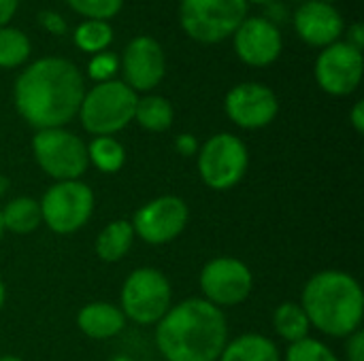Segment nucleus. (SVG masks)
<instances>
[{
  "mask_svg": "<svg viewBox=\"0 0 364 361\" xmlns=\"http://www.w3.org/2000/svg\"><path fill=\"white\" fill-rule=\"evenodd\" d=\"M350 121H352L354 130H356L358 134H363L364 132V102L363 100H358V102L354 104V109H352V113H350Z\"/></svg>",
  "mask_w": 364,
  "mask_h": 361,
  "instance_id": "72a5a7b5",
  "label": "nucleus"
},
{
  "mask_svg": "<svg viewBox=\"0 0 364 361\" xmlns=\"http://www.w3.org/2000/svg\"><path fill=\"white\" fill-rule=\"evenodd\" d=\"M32 153L45 174L55 181H79L87 166V145L64 128L36 130Z\"/></svg>",
  "mask_w": 364,
  "mask_h": 361,
  "instance_id": "6e6552de",
  "label": "nucleus"
},
{
  "mask_svg": "<svg viewBox=\"0 0 364 361\" xmlns=\"http://www.w3.org/2000/svg\"><path fill=\"white\" fill-rule=\"evenodd\" d=\"M38 21L51 32V34H64L66 32V21L62 19V15L53 13V11H43L38 15Z\"/></svg>",
  "mask_w": 364,
  "mask_h": 361,
  "instance_id": "c756f323",
  "label": "nucleus"
},
{
  "mask_svg": "<svg viewBox=\"0 0 364 361\" xmlns=\"http://www.w3.org/2000/svg\"><path fill=\"white\" fill-rule=\"evenodd\" d=\"M294 26L299 36L311 47H328L339 40L343 32V19L333 4L320 0H307L296 9Z\"/></svg>",
  "mask_w": 364,
  "mask_h": 361,
  "instance_id": "dca6fc26",
  "label": "nucleus"
},
{
  "mask_svg": "<svg viewBox=\"0 0 364 361\" xmlns=\"http://www.w3.org/2000/svg\"><path fill=\"white\" fill-rule=\"evenodd\" d=\"M6 187H9V181H6V179H4V177L0 174V194H2V191H4Z\"/></svg>",
  "mask_w": 364,
  "mask_h": 361,
  "instance_id": "c9c22d12",
  "label": "nucleus"
},
{
  "mask_svg": "<svg viewBox=\"0 0 364 361\" xmlns=\"http://www.w3.org/2000/svg\"><path fill=\"white\" fill-rule=\"evenodd\" d=\"M320 2H326V4H333V2H337V0H320Z\"/></svg>",
  "mask_w": 364,
  "mask_h": 361,
  "instance_id": "a19ab883",
  "label": "nucleus"
},
{
  "mask_svg": "<svg viewBox=\"0 0 364 361\" xmlns=\"http://www.w3.org/2000/svg\"><path fill=\"white\" fill-rule=\"evenodd\" d=\"M198 174L213 191H228L241 183L250 166V151L245 143L228 132H220L203 143L198 149Z\"/></svg>",
  "mask_w": 364,
  "mask_h": 361,
  "instance_id": "0eeeda50",
  "label": "nucleus"
},
{
  "mask_svg": "<svg viewBox=\"0 0 364 361\" xmlns=\"http://www.w3.org/2000/svg\"><path fill=\"white\" fill-rule=\"evenodd\" d=\"M113 40V30L107 21L87 19L75 30V45L85 53H102Z\"/></svg>",
  "mask_w": 364,
  "mask_h": 361,
  "instance_id": "b1692460",
  "label": "nucleus"
},
{
  "mask_svg": "<svg viewBox=\"0 0 364 361\" xmlns=\"http://www.w3.org/2000/svg\"><path fill=\"white\" fill-rule=\"evenodd\" d=\"M134 119L141 128L149 132H166L173 126L175 111L173 104L162 96H145L139 98L134 109Z\"/></svg>",
  "mask_w": 364,
  "mask_h": 361,
  "instance_id": "4be33fe9",
  "label": "nucleus"
},
{
  "mask_svg": "<svg viewBox=\"0 0 364 361\" xmlns=\"http://www.w3.org/2000/svg\"><path fill=\"white\" fill-rule=\"evenodd\" d=\"M235 51L247 66H269L282 53L279 28L267 17H247L235 32Z\"/></svg>",
  "mask_w": 364,
  "mask_h": 361,
  "instance_id": "2eb2a0df",
  "label": "nucleus"
},
{
  "mask_svg": "<svg viewBox=\"0 0 364 361\" xmlns=\"http://www.w3.org/2000/svg\"><path fill=\"white\" fill-rule=\"evenodd\" d=\"M66 2L79 15L87 19H98V21H107L115 17L124 4V0H66Z\"/></svg>",
  "mask_w": 364,
  "mask_h": 361,
  "instance_id": "bb28decb",
  "label": "nucleus"
},
{
  "mask_svg": "<svg viewBox=\"0 0 364 361\" xmlns=\"http://www.w3.org/2000/svg\"><path fill=\"white\" fill-rule=\"evenodd\" d=\"M226 343V315L205 298L171 306L156 323V345L166 361H218Z\"/></svg>",
  "mask_w": 364,
  "mask_h": 361,
  "instance_id": "f03ea898",
  "label": "nucleus"
},
{
  "mask_svg": "<svg viewBox=\"0 0 364 361\" xmlns=\"http://www.w3.org/2000/svg\"><path fill=\"white\" fill-rule=\"evenodd\" d=\"M139 96L124 81H102L83 94L79 119L94 136H113L134 119Z\"/></svg>",
  "mask_w": 364,
  "mask_h": 361,
  "instance_id": "20e7f679",
  "label": "nucleus"
},
{
  "mask_svg": "<svg viewBox=\"0 0 364 361\" xmlns=\"http://www.w3.org/2000/svg\"><path fill=\"white\" fill-rule=\"evenodd\" d=\"M0 361H23V360H19V357H15V355H2Z\"/></svg>",
  "mask_w": 364,
  "mask_h": 361,
  "instance_id": "4c0bfd02",
  "label": "nucleus"
},
{
  "mask_svg": "<svg viewBox=\"0 0 364 361\" xmlns=\"http://www.w3.org/2000/svg\"><path fill=\"white\" fill-rule=\"evenodd\" d=\"M30 55V40L17 28H0V68L21 66Z\"/></svg>",
  "mask_w": 364,
  "mask_h": 361,
  "instance_id": "393cba45",
  "label": "nucleus"
},
{
  "mask_svg": "<svg viewBox=\"0 0 364 361\" xmlns=\"http://www.w3.org/2000/svg\"><path fill=\"white\" fill-rule=\"evenodd\" d=\"M218 361H282L277 345L262 334H243L226 343Z\"/></svg>",
  "mask_w": 364,
  "mask_h": 361,
  "instance_id": "a211bd4d",
  "label": "nucleus"
},
{
  "mask_svg": "<svg viewBox=\"0 0 364 361\" xmlns=\"http://www.w3.org/2000/svg\"><path fill=\"white\" fill-rule=\"evenodd\" d=\"M247 19V0H181L179 21L186 34L198 43L213 45Z\"/></svg>",
  "mask_w": 364,
  "mask_h": 361,
  "instance_id": "39448f33",
  "label": "nucleus"
},
{
  "mask_svg": "<svg viewBox=\"0 0 364 361\" xmlns=\"http://www.w3.org/2000/svg\"><path fill=\"white\" fill-rule=\"evenodd\" d=\"M346 355L348 361H364V332L358 330L354 334L348 336V345H346Z\"/></svg>",
  "mask_w": 364,
  "mask_h": 361,
  "instance_id": "c85d7f7f",
  "label": "nucleus"
},
{
  "mask_svg": "<svg viewBox=\"0 0 364 361\" xmlns=\"http://www.w3.org/2000/svg\"><path fill=\"white\" fill-rule=\"evenodd\" d=\"M119 62L113 53H96V57L90 62V77L96 79L98 83L102 81H111V77L115 74Z\"/></svg>",
  "mask_w": 364,
  "mask_h": 361,
  "instance_id": "cd10ccee",
  "label": "nucleus"
},
{
  "mask_svg": "<svg viewBox=\"0 0 364 361\" xmlns=\"http://www.w3.org/2000/svg\"><path fill=\"white\" fill-rule=\"evenodd\" d=\"M301 306L309 323L333 338H348L363 326V287L343 270H322L314 274L303 287Z\"/></svg>",
  "mask_w": 364,
  "mask_h": 361,
  "instance_id": "7ed1b4c3",
  "label": "nucleus"
},
{
  "mask_svg": "<svg viewBox=\"0 0 364 361\" xmlns=\"http://www.w3.org/2000/svg\"><path fill=\"white\" fill-rule=\"evenodd\" d=\"M122 313L139 326H156L173 306L168 279L158 268H136L122 287Z\"/></svg>",
  "mask_w": 364,
  "mask_h": 361,
  "instance_id": "423d86ee",
  "label": "nucleus"
},
{
  "mask_svg": "<svg viewBox=\"0 0 364 361\" xmlns=\"http://www.w3.org/2000/svg\"><path fill=\"white\" fill-rule=\"evenodd\" d=\"M224 111L235 126L260 130L277 117L279 102L271 87L262 83H241L226 94Z\"/></svg>",
  "mask_w": 364,
  "mask_h": 361,
  "instance_id": "ddd939ff",
  "label": "nucleus"
},
{
  "mask_svg": "<svg viewBox=\"0 0 364 361\" xmlns=\"http://www.w3.org/2000/svg\"><path fill=\"white\" fill-rule=\"evenodd\" d=\"M0 215H2L4 230L13 234H30L43 223L38 200L28 196H19L6 202V206L0 209Z\"/></svg>",
  "mask_w": 364,
  "mask_h": 361,
  "instance_id": "aec40b11",
  "label": "nucleus"
},
{
  "mask_svg": "<svg viewBox=\"0 0 364 361\" xmlns=\"http://www.w3.org/2000/svg\"><path fill=\"white\" fill-rule=\"evenodd\" d=\"M273 328H275L279 338H284L286 343L292 345V343H299L303 338H309L311 323H309L301 304L284 302L273 313Z\"/></svg>",
  "mask_w": 364,
  "mask_h": 361,
  "instance_id": "412c9836",
  "label": "nucleus"
},
{
  "mask_svg": "<svg viewBox=\"0 0 364 361\" xmlns=\"http://www.w3.org/2000/svg\"><path fill=\"white\" fill-rule=\"evenodd\" d=\"M284 361H339V357L322 340L303 338L288 347Z\"/></svg>",
  "mask_w": 364,
  "mask_h": 361,
  "instance_id": "a878e982",
  "label": "nucleus"
},
{
  "mask_svg": "<svg viewBox=\"0 0 364 361\" xmlns=\"http://www.w3.org/2000/svg\"><path fill=\"white\" fill-rule=\"evenodd\" d=\"M190 209L177 196H160L143 204L132 223L134 236L147 245H166L173 243L188 226Z\"/></svg>",
  "mask_w": 364,
  "mask_h": 361,
  "instance_id": "9b49d317",
  "label": "nucleus"
},
{
  "mask_svg": "<svg viewBox=\"0 0 364 361\" xmlns=\"http://www.w3.org/2000/svg\"><path fill=\"white\" fill-rule=\"evenodd\" d=\"M348 45H352L354 49H358V51H363L364 47V28L360 21H356V23H352L350 26V30H348V40H346Z\"/></svg>",
  "mask_w": 364,
  "mask_h": 361,
  "instance_id": "2f4dec72",
  "label": "nucleus"
},
{
  "mask_svg": "<svg viewBox=\"0 0 364 361\" xmlns=\"http://www.w3.org/2000/svg\"><path fill=\"white\" fill-rule=\"evenodd\" d=\"M17 4H19V0H0V28H4L13 19Z\"/></svg>",
  "mask_w": 364,
  "mask_h": 361,
  "instance_id": "473e14b6",
  "label": "nucleus"
},
{
  "mask_svg": "<svg viewBox=\"0 0 364 361\" xmlns=\"http://www.w3.org/2000/svg\"><path fill=\"white\" fill-rule=\"evenodd\" d=\"M79 330L92 340H107L126 328V317L119 306L109 302H90L77 315Z\"/></svg>",
  "mask_w": 364,
  "mask_h": 361,
  "instance_id": "f3484780",
  "label": "nucleus"
},
{
  "mask_svg": "<svg viewBox=\"0 0 364 361\" xmlns=\"http://www.w3.org/2000/svg\"><path fill=\"white\" fill-rule=\"evenodd\" d=\"M124 83L132 91H151L164 79L166 60L160 43L151 36L132 38L122 55Z\"/></svg>",
  "mask_w": 364,
  "mask_h": 361,
  "instance_id": "4468645a",
  "label": "nucleus"
},
{
  "mask_svg": "<svg viewBox=\"0 0 364 361\" xmlns=\"http://www.w3.org/2000/svg\"><path fill=\"white\" fill-rule=\"evenodd\" d=\"M132 243H134L132 223L126 219H115L109 226H105L100 234L96 236V255L102 262L115 264L128 255V251L132 249Z\"/></svg>",
  "mask_w": 364,
  "mask_h": 361,
  "instance_id": "6ab92c4d",
  "label": "nucleus"
},
{
  "mask_svg": "<svg viewBox=\"0 0 364 361\" xmlns=\"http://www.w3.org/2000/svg\"><path fill=\"white\" fill-rule=\"evenodd\" d=\"M2 234H4V226H2V215H0V240H2Z\"/></svg>",
  "mask_w": 364,
  "mask_h": 361,
  "instance_id": "ea45409f",
  "label": "nucleus"
},
{
  "mask_svg": "<svg viewBox=\"0 0 364 361\" xmlns=\"http://www.w3.org/2000/svg\"><path fill=\"white\" fill-rule=\"evenodd\" d=\"M43 223L55 234L81 230L94 213V194L83 181H55L43 196Z\"/></svg>",
  "mask_w": 364,
  "mask_h": 361,
  "instance_id": "1a4fd4ad",
  "label": "nucleus"
},
{
  "mask_svg": "<svg viewBox=\"0 0 364 361\" xmlns=\"http://www.w3.org/2000/svg\"><path fill=\"white\" fill-rule=\"evenodd\" d=\"M254 277L245 262L237 257H215L200 270V289L207 302L218 309L237 306L252 294Z\"/></svg>",
  "mask_w": 364,
  "mask_h": 361,
  "instance_id": "9d476101",
  "label": "nucleus"
},
{
  "mask_svg": "<svg viewBox=\"0 0 364 361\" xmlns=\"http://www.w3.org/2000/svg\"><path fill=\"white\" fill-rule=\"evenodd\" d=\"M109 361H134L132 357H128V355H115V357H111Z\"/></svg>",
  "mask_w": 364,
  "mask_h": 361,
  "instance_id": "e433bc0d",
  "label": "nucleus"
},
{
  "mask_svg": "<svg viewBox=\"0 0 364 361\" xmlns=\"http://www.w3.org/2000/svg\"><path fill=\"white\" fill-rule=\"evenodd\" d=\"M4 302H6V287H4V283H2V279H0V311H2V306H4Z\"/></svg>",
  "mask_w": 364,
  "mask_h": 361,
  "instance_id": "f704fd0d",
  "label": "nucleus"
},
{
  "mask_svg": "<svg viewBox=\"0 0 364 361\" xmlns=\"http://www.w3.org/2000/svg\"><path fill=\"white\" fill-rule=\"evenodd\" d=\"M87 160L100 172L113 174L122 170V166L126 164V149L113 136H94L92 143L87 145Z\"/></svg>",
  "mask_w": 364,
  "mask_h": 361,
  "instance_id": "5701e85b",
  "label": "nucleus"
},
{
  "mask_svg": "<svg viewBox=\"0 0 364 361\" xmlns=\"http://www.w3.org/2000/svg\"><path fill=\"white\" fill-rule=\"evenodd\" d=\"M363 66V51L337 40L320 53L316 62V81L331 96H348L360 85Z\"/></svg>",
  "mask_w": 364,
  "mask_h": 361,
  "instance_id": "f8f14e48",
  "label": "nucleus"
},
{
  "mask_svg": "<svg viewBox=\"0 0 364 361\" xmlns=\"http://www.w3.org/2000/svg\"><path fill=\"white\" fill-rule=\"evenodd\" d=\"M247 2H256V4H267V2H271V0H247Z\"/></svg>",
  "mask_w": 364,
  "mask_h": 361,
  "instance_id": "58836bf2",
  "label": "nucleus"
},
{
  "mask_svg": "<svg viewBox=\"0 0 364 361\" xmlns=\"http://www.w3.org/2000/svg\"><path fill=\"white\" fill-rule=\"evenodd\" d=\"M303 2H307V0H303Z\"/></svg>",
  "mask_w": 364,
  "mask_h": 361,
  "instance_id": "79ce46f5",
  "label": "nucleus"
},
{
  "mask_svg": "<svg viewBox=\"0 0 364 361\" xmlns=\"http://www.w3.org/2000/svg\"><path fill=\"white\" fill-rule=\"evenodd\" d=\"M175 149H177L181 155L190 157V155H194V153L198 151V143H196V138H194L192 134H179L177 140H175Z\"/></svg>",
  "mask_w": 364,
  "mask_h": 361,
  "instance_id": "7c9ffc66",
  "label": "nucleus"
},
{
  "mask_svg": "<svg viewBox=\"0 0 364 361\" xmlns=\"http://www.w3.org/2000/svg\"><path fill=\"white\" fill-rule=\"evenodd\" d=\"M85 94L79 68L64 57H41L15 81V109L36 130L64 128L79 113Z\"/></svg>",
  "mask_w": 364,
  "mask_h": 361,
  "instance_id": "f257e3e1",
  "label": "nucleus"
}]
</instances>
